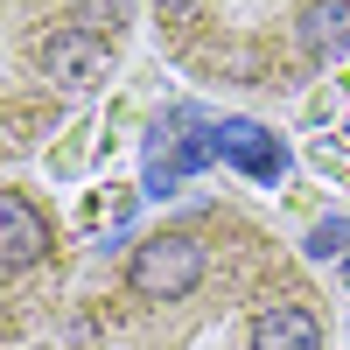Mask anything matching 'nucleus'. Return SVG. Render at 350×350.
I'll list each match as a JSON object with an SVG mask.
<instances>
[{"mask_svg": "<svg viewBox=\"0 0 350 350\" xmlns=\"http://www.w3.org/2000/svg\"><path fill=\"white\" fill-rule=\"evenodd\" d=\"M203 239H189V231H154V239H140L133 259H126V287L140 301H183L196 295V280H203Z\"/></svg>", "mask_w": 350, "mask_h": 350, "instance_id": "1", "label": "nucleus"}, {"mask_svg": "<svg viewBox=\"0 0 350 350\" xmlns=\"http://www.w3.org/2000/svg\"><path fill=\"white\" fill-rule=\"evenodd\" d=\"M42 77L56 84V92H92V84L112 77V42L98 36V28H56V36L42 42Z\"/></svg>", "mask_w": 350, "mask_h": 350, "instance_id": "2", "label": "nucleus"}, {"mask_svg": "<svg viewBox=\"0 0 350 350\" xmlns=\"http://www.w3.org/2000/svg\"><path fill=\"white\" fill-rule=\"evenodd\" d=\"M42 252H49V217H42L21 189H8V196H0V267H8V273H28Z\"/></svg>", "mask_w": 350, "mask_h": 350, "instance_id": "3", "label": "nucleus"}, {"mask_svg": "<svg viewBox=\"0 0 350 350\" xmlns=\"http://www.w3.org/2000/svg\"><path fill=\"white\" fill-rule=\"evenodd\" d=\"M211 154H217V161H231V168H245V175H259V183H273V175L287 168V148H280V140H273L267 126H252V120H231V126H217Z\"/></svg>", "mask_w": 350, "mask_h": 350, "instance_id": "4", "label": "nucleus"}, {"mask_svg": "<svg viewBox=\"0 0 350 350\" xmlns=\"http://www.w3.org/2000/svg\"><path fill=\"white\" fill-rule=\"evenodd\" d=\"M295 36H301L308 64H336V56L350 49V0H308Z\"/></svg>", "mask_w": 350, "mask_h": 350, "instance_id": "5", "label": "nucleus"}, {"mask_svg": "<svg viewBox=\"0 0 350 350\" xmlns=\"http://www.w3.org/2000/svg\"><path fill=\"white\" fill-rule=\"evenodd\" d=\"M252 350H323V323L301 301H273L252 323Z\"/></svg>", "mask_w": 350, "mask_h": 350, "instance_id": "6", "label": "nucleus"}, {"mask_svg": "<svg viewBox=\"0 0 350 350\" xmlns=\"http://www.w3.org/2000/svg\"><path fill=\"white\" fill-rule=\"evenodd\" d=\"M343 245H350V224H343V217H336V224H315V231H308V252H315V259H336Z\"/></svg>", "mask_w": 350, "mask_h": 350, "instance_id": "7", "label": "nucleus"}, {"mask_svg": "<svg viewBox=\"0 0 350 350\" xmlns=\"http://www.w3.org/2000/svg\"><path fill=\"white\" fill-rule=\"evenodd\" d=\"M92 21H126V0H77V28H92Z\"/></svg>", "mask_w": 350, "mask_h": 350, "instance_id": "8", "label": "nucleus"}]
</instances>
